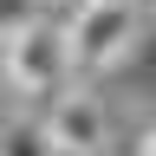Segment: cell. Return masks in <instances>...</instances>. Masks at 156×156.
Returning a JSON list of instances; mask_svg holds the SVG:
<instances>
[{"mask_svg":"<svg viewBox=\"0 0 156 156\" xmlns=\"http://www.w3.org/2000/svg\"><path fill=\"white\" fill-rule=\"evenodd\" d=\"M58 26H65V58H72L78 78H98V72L124 65L143 46V13L117 7V0H72Z\"/></svg>","mask_w":156,"mask_h":156,"instance_id":"1","label":"cell"},{"mask_svg":"<svg viewBox=\"0 0 156 156\" xmlns=\"http://www.w3.org/2000/svg\"><path fill=\"white\" fill-rule=\"evenodd\" d=\"M0 72H7L13 98H58L72 85V58H65V26L46 13L33 26H20L13 39H0Z\"/></svg>","mask_w":156,"mask_h":156,"instance_id":"2","label":"cell"},{"mask_svg":"<svg viewBox=\"0 0 156 156\" xmlns=\"http://www.w3.org/2000/svg\"><path fill=\"white\" fill-rule=\"evenodd\" d=\"M46 136L58 156H104L111 143V111L98 104L91 91H58L46 111Z\"/></svg>","mask_w":156,"mask_h":156,"instance_id":"3","label":"cell"},{"mask_svg":"<svg viewBox=\"0 0 156 156\" xmlns=\"http://www.w3.org/2000/svg\"><path fill=\"white\" fill-rule=\"evenodd\" d=\"M0 156H58L46 124H33V117H7L0 124Z\"/></svg>","mask_w":156,"mask_h":156,"instance_id":"4","label":"cell"},{"mask_svg":"<svg viewBox=\"0 0 156 156\" xmlns=\"http://www.w3.org/2000/svg\"><path fill=\"white\" fill-rule=\"evenodd\" d=\"M33 20H46L39 0H0V39H13L20 26H33Z\"/></svg>","mask_w":156,"mask_h":156,"instance_id":"5","label":"cell"},{"mask_svg":"<svg viewBox=\"0 0 156 156\" xmlns=\"http://www.w3.org/2000/svg\"><path fill=\"white\" fill-rule=\"evenodd\" d=\"M130 156H156V124H150V130H143V136L130 143Z\"/></svg>","mask_w":156,"mask_h":156,"instance_id":"6","label":"cell"},{"mask_svg":"<svg viewBox=\"0 0 156 156\" xmlns=\"http://www.w3.org/2000/svg\"><path fill=\"white\" fill-rule=\"evenodd\" d=\"M13 104H20V98L7 91V72H0V124H7V117H13Z\"/></svg>","mask_w":156,"mask_h":156,"instance_id":"7","label":"cell"},{"mask_svg":"<svg viewBox=\"0 0 156 156\" xmlns=\"http://www.w3.org/2000/svg\"><path fill=\"white\" fill-rule=\"evenodd\" d=\"M117 7H130V13H150V7H156V0H117Z\"/></svg>","mask_w":156,"mask_h":156,"instance_id":"8","label":"cell"},{"mask_svg":"<svg viewBox=\"0 0 156 156\" xmlns=\"http://www.w3.org/2000/svg\"><path fill=\"white\" fill-rule=\"evenodd\" d=\"M39 7H58V13H65V7H72V0H39Z\"/></svg>","mask_w":156,"mask_h":156,"instance_id":"9","label":"cell"}]
</instances>
